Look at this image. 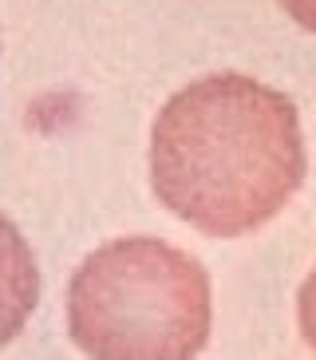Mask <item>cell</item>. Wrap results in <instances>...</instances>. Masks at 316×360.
<instances>
[{
  "instance_id": "1",
  "label": "cell",
  "mask_w": 316,
  "mask_h": 360,
  "mask_svg": "<svg viewBox=\"0 0 316 360\" xmlns=\"http://www.w3.org/2000/svg\"><path fill=\"white\" fill-rule=\"evenodd\" d=\"M301 111L245 72H213L174 91L150 127L158 202L210 238L269 226L305 182Z\"/></svg>"
},
{
  "instance_id": "4",
  "label": "cell",
  "mask_w": 316,
  "mask_h": 360,
  "mask_svg": "<svg viewBox=\"0 0 316 360\" xmlns=\"http://www.w3.org/2000/svg\"><path fill=\"white\" fill-rule=\"evenodd\" d=\"M296 321H301V337L316 352V265H312V274L305 277L301 293H296Z\"/></svg>"
},
{
  "instance_id": "3",
  "label": "cell",
  "mask_w": 316,
  "mask_h": 360,
  "mask_svg": "<svg viewBox=\"0 0 316 360\" xmlns=\"http://www.w3.org/2000/svg\"><path fill=\"white\" fill-rule=\"evenodd\" d=\"M36 305H40V265L20 226L8 214H0V349L20 337Z\"/></svg>"
},
{
  "instance_id": "5",
  "label": "cell",
  "mask_w": 316,
  "mask_h": 360,
  "mask_svg": "<svg viewBox=\"0 0 316 360\" xmlns=\"http://www.w3.org/2000/svg\"><path fill=\"white\" fill-rule=\"evenodd\" d=\"M277 4L293 16V24H301V28L316 32V0H277Z\"/></svg>"
},
{
  "instance_id": "2",
  "label": "cell",
  "mask_w": 316,
  "mask_h": 360,
  "mask_svg": "<svg viewBox=\"0 0 316 360\" xmlns=\"http://www.w3.org/2000/svg\"><path fill=\"white\" fill-rule=\"evenodd\" d=\"M210 325L206 265L162 238L99 245L67 285V333L87 360H194Z\"/></svg>"
}]
</instances>
